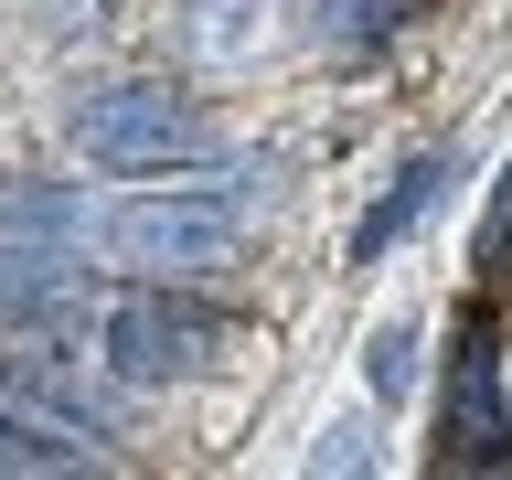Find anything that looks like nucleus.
<instances>
[{
  "label": "nucleus",
  "mask_w": 512,
  "mask_h": 480,
  "mask_svg": "<svg viewBox=\"0 0 512 480\" xmlns=\"http://www.w3.org/2000/svg\"><path fill=\"white\" fill-rule=\"evenodd\" d=\"M0 224H22V235H64L75 256L150 267V278L224 267L235 235H246L235 203H203V192H139V203H0Z\"/></svg>",
  "instance_id": "obj_1"
},
{
  "label": "nucleus",
  "mask_w": 512,
  "mask_h": 480,
  "mask_svg": "<svg viewBox=\"0 0 512 480\" xmlns=\"http://www.w3.org/2000/svg\"><path fill=\"white\" fill-rule=\"evenodd\" d=\"M75 139H86V160H107V171H182V160H214V118L203 107H182L171 86H107L75 107Z\"/></svg>",
  "instance_id": "obj_2"
},
{
  "label": "nucleus",
  "mask_w": 512,
  "mask_h": 480,
  "mask_svg": "<svg viewBox=\"0 0 512 480\" xmlns=\"http://www.w3.org/2000/svg\"><path fill=\"white\" fill-rule=\"evenodd\" d=\"M235 352V320L203 310V299H171V288H139L107 310V374L128 384H182V374H214Z\"/></svg>",
  "instance_id": "obj_3"
},
{
  "label": "nucleus",
  "mask_w": 512,
  "mask_h": 480,
  "mask_svg": "<svg viewBox=\"0 0 512 480\" xmlns=\"http://www.w3.org/2000/svg\"><path fill=\"white\" fill-rule=\"evenodd\" d=\"M0 395L11 406H32V416H54V427H86V438H107L118 427V395L96 374H75V363H54V352H0Z\"/></svg>",
  "instance_id": "obj_4"
},
{
  "label": "nucleus",
  "mask_w": 512,
  "mask_h": 480,
  "mask_svg": "<svg viewBox=\"0 0 512 480\" xmlns=\"http://www.w3.org/2000/svg\"><path fill=\"white\" fill-rule=\"evenodd\" d=\"M64 470H107V448L86 427H54V416L0 395V480H64Z\"/></svg>",
  "instance_id": "obj_5"
},
{
  "label": "nucleus",
  "mask_w": 512,
  "mask_h": 480,
  "mask_svg": "<svg viewBox=\"0 0 512 480\" xmlns=\"http://www.w3.org/2000/svg\"><path fill=\"white\" fill-rule=\"evenodd\" d=\"M448 438H459V459H512V416H502V395H491V331L459 342V374H448Z\"/></svg>",
  "instance_id": "obj_6"
},
{
  "label": "nucleus",
  "mask_w": 512,
  "mask_h": 480,
  "mask_svg": "<svg viewBox=\"0 0 512 480\" xmlns=\"http://www.w3.org/2000/svg\"><path fill=\"white\" fill-rule=\"evenodd\" d=\"M448 171H459V150H427V160H406V171H395V192H384L374 214H363V235H352V256H384L395 235H406V224H427V214L448 203Z\"/></svg>",
  "instance_id": "obj_7"
},
{
  "label": "nucleus",
  "mask_w": 512,
  "mask_h": 480,
  "mask_svg": "<svg viewBox=\"0 0 512 480\" xmlns=\"http://www.w3.org/2000/svg\"><path fill=\"white\" fill-rule=\"evenodd\" d=\"M395 22H406V0H310V32H320V43H352V54L384 43Z\"/></svg>",
  "instance_id": "obj_8"
},
{
  "label": "nucleus",
  "mask_w": 512,
  "mask_h": 480,
  "mask_svg": "<svg viewBox=\"0 0 512 480\" xmlns=\"http://www.w3.org/2000/svg\"><path fill=\"white\" fill-rule=\"evenodd\" d=\"M406 384H416V342L384 331V342H374V395H406Z\"/></svg>",
  "instance_id": "obj_9"
},
{
  "label": "nucleus",
  "mask_w": 512,
  "mask_h": 480,
  "mask_svg": "<svg viewBox=\"0 0 512 480\" xmlns=\"http://www.w3.org/2000/svg\"><path fill=\"white\" fill-rule=\"evenodd\" d=\"M374 448H363V427H331V448H320V470H363Z\"/></svg>",
  "instance_id": "obj_10"
}]
</instances>
